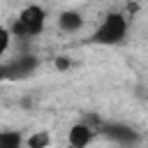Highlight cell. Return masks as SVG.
Here are the masks:
<instances>
[{"label": "cell", "instance_id": "cell-7", "mask_svg": "<svg viewBox=\"0 0 148 148\" xmlns=\"http://www.w3.org/2000/svg\"><path fill=\"white\" fill-rule=\"evenodd\" d=\"M25 136L21 130H0V148H23Z\"/></svg>", "mask_w": 148, "mask_h": 148}, {"label": "cell", "instance_id": "cell-5", "mask_svg": "<svg viewBox=\"0 0 148 148\" xmlns=\"http://www.w3.org/2000/svg\"><path fill=\"white\" fill-rule=\"evenodd\" d=\"M95 134H97V130H95L92 125H88L86 120L74 123V125L67 130V146H69V148H88L90 141L95 139Z\"/></svg>", "mask_w": 148, "mask_h": 148}, {"label": "cell", "instance_id": "cell-9", "mask_svg": "<svg viewBox=\"0 0 148 148\" xmlns=\"http://www.w3.org/2000/svg\"><path fill=\"white\" fill-rule=\"evenodd\" d=\"M12 30L7 28V25H0V58L9 51V46H12Z\"/></svg>", "mask_w": 148, "mask_h": 148}, {"label": "cell", "instance_id": "cell-1", "mask_svg": "<svg viewBox=\"0 0 148 148\" xmlns=\"http://www.w3.org/2000/svg\"><path fill=\"white\" fill-rule=\"evenodd\" d=\"M127 30H130V18L123 12H109L99 21V25L92 30L90 42L97 46H118L125 42Z\"/></svg>", "mask_w": 148, "mask_h": 148}, {"label": "cell", "instance_id": "cell-10", "mask_svg": "<svg viewBox=\"0 0 148 148\" xmlns=\"http://www.w3.org/2000/svg\"><path fill=\"white\" fill-rule=\"evenodd\" d=\"M56 65H58V67H60V69H65V67H67V65H69V62H67V60H65V58H58V60H56Z\"/></svg>", "mask_w": 148, "mask_h": 148}, {"label": "cell", "instance_id": "cell-8", "mask_svg": "<svg viewBox=\"0 0 148 148\" xmlns=\"http://www.w3.org/2000/svg\"><path fill=\"white\" fill-rule=\"evenodd\" d=\"M51 146V134L46 130H37L30 136H25V148H49Z\"/></svg>", "mask_w": 148, "mask_h": 148}, {"label": "cell", "instance_id": "cell-3", "mask_svg": "<svg viewBox=\"0 0 148 148\" xmlns=\"http://www.w3.org/2000/svg\"><path fill=\"white\" fill-rule=\"evenodd\" d=\"M37 69V58L30 53H18L9 62H0V81L2 79H25Z\"/></svg>", "mask_w": 148, "mask_h": 148}, {"label": "cell", "instance_id": "cell-4", "mask_svg": "<svg viewBox=\"0 0 148 148\" xmlns=\"http://www.w3.org/2000/svg\"><path fill=\"white\" fill-rule=\"evenodd\" d=\"M99 134H104L106 139H111L113 143H120V146H134L141 139L139 132L125 123H102Z\"/></svg>", "mask_w": 148, "mask_h": 148}, {"label": "cell", "instance_id": "cell-2", "mask_svg": "<svg viewBox=\"0 0 148 148\" xmlns=\"http://www.w3.org/2000/svg\"><path fill=\"white\" fill-rule=\"evenodd\" d=\"M44 28H46V9L42 5H25L9 25L12 37L16 39H32L42 35Z\"/></svg>", "mask_w": 148, "mask_h": 148}, {"label": "cell", "instance_id": "cell-6", "mask_svg": "<svg viewBox=\"0 0 148 148\" xmlns=\"http://www.w3.org/2000/svg\"><path fill=\"white\" fill-rule=\"evenodd\" d=\"M83 25H86V16L79 9H62L58 14V28L65 35H76L83 30Z\"/></svg>", "mask_w": 148, "mask_h": 148}]
</instances>
